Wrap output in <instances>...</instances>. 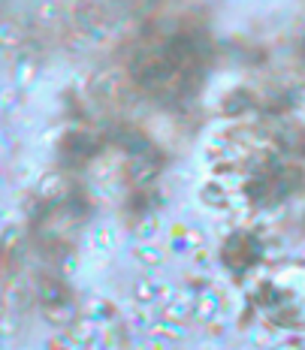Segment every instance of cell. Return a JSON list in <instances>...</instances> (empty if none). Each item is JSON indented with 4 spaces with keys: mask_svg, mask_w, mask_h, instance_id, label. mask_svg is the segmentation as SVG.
Here are the masks:
<instances>
[{
    "mask_svg": "<svg viewBox=\"0 0 305 350\" xmlns=\"http://www.w3.org/2000/svg\"><path fill=\"white\" fill-rule=\"evenodd\" d=\"M212 57V33L191 12L151 16L127 40L124 70L145 100L176 109L202 91Z\"/></svg>",
    "mask_w": 305,
    "mask_h": 350,
    "instance_id": "6da1fadb",
    "label": "cell"
}]
</instances>
